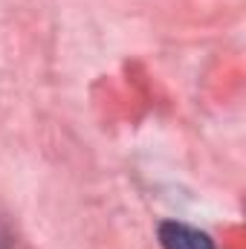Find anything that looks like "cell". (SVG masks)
I'll use <instances>...</instances> for the list:
<instances>
[{"label":"cell","instance_id":"2","mask_svg":"<svg viewBox=\"0 0 246 249\" xmlns=\"http://www.w3.org/2000/svg\"><path fill=\"white\" fill-rule=\"evenodd\" d=\"M0 249H12V238H9V232H6L3 223H0Z\"/></svg>","mask_w":246,"mask_h":249},{"label":"cell","instance_id":"1","mask_svg":"<svg viewBox=\"0 0 246 249\" xmlns=\"http://www.w3.org/2000/svg\"><path fill=\"white\" fill-rule=\"evenodd\" d=\"M159 244L162 249H217L206 232L177 220H165L159 226Z\"/></svg>","mask_w":246,"mask_h":249}]
</instances>
